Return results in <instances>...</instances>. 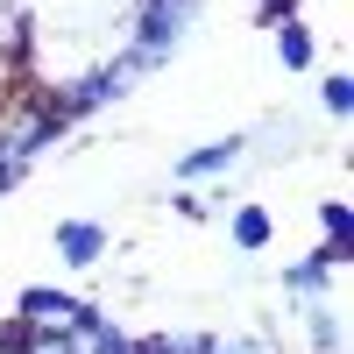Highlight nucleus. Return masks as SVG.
<instances>
[{
	"label": "nucleus",
	"mask_w": 354,
	"mask_h": 354,
	"mask_svg": "<svg viewBox=\"0 0 354 354\" xmlns=\"http://www.w3.org/2000/svg\"><path fill=\"white\" fill-rule=\"evenodd\" d=\"M319 106H326V121H347V113H354V78L326 71V78H319Z\"/></svg>",
	"instance_id": "obj_7"
},
{
	"label": "nucleus",
	"mask_w": 354,
	"mask_h": 354,
	"mask_svg": "<svg viewBox=\"0 0 354 354\" xmlns=\"http://www.w3.org/2000/svg\"><path fill=\"white\" fill-rule=\"evenodd\" d=\"M93 312L100 305H85V298H71V290H57V283H28L15 298V326L21 333H78Z\"/></svg>",
	"instance_id": "obj_1"
},
{
	"label": "nucleus",
	"mask_w": 354,
	"mask_h": 354,
	"mask_svg": "<svg viewBox=\"0 0 354 354\" xmlns=\"http://www.w3.org/2000/svg\"><path fill=\"white\" fill-rule=\"evenodd\" d=\"M50 248H57V262H64V270H100V262L113 255V227H106V220L71 213V220H57V227H50Z\"/></svg>",
	"instance_id": "obj_2"
},
{
	"label": "nucleus",
	"mask_w": 354,
	"mask_h": 354,
	"mask_svg": "<svg viewBox=\"0 0 354 354\" xmlns=\"http://www.w3.org/2000/svg\"><path fill=\"white\" fill-rule=\"evenodd\" d=\"M241 156H248V135H220V142H198V149H185L170 177H177V192H192V185H213V177H227Z\"/></svg>",
	"instance_id": "obj_3"
},
{
	"label": "nucleus",
	"mask_w": 354,
	"mask_h": 354,
	"mask_svg": "<svg viewBox=\"0 0 354 354\" xmlns=\"http://www.w3.org/2000/svg\"><path fill=\"white\" fill-rule=\"evenodd\" d=\"M305 0H255V28H283V21H298Z\"/></svg>",
	"instance_id": "obj_8"
},
{
	"label": "nucleus",
	"mask_w": 354,
	"mask_h": 354,
	"mask_svg": "<svg viewBox=\"0 0 354 354\" xmlns=\"http://www.w3.org/2000/svg\"><path fill=\"white\" fill-rule=\"evenodd\" d=\"M270 36H277V64H283V71H312V64H319V36H312L305 15L283 21V28H270Z\"/></svg>",
	"instance_id": "obj_6"
},
{
	"label": "nucleus",
	"mask_w": 354,
	"mask_h": 354,
	"mask_svg": "<svg viewBox=\"0 0 354 354\" xmlns=\"http://www.w3.org/2000/svg\"><path fill=\"white\" fill-rule=\"evenodd\" d=\"M170 213H177V220H185V227H198L205 213H213V205H205L198 192H177V198H170Z\"/></svg>",
	"instance_id": "obj_9"
},
{
	"label": "nucleus",
	"mask_w": 354,
	"mask_h": 354,
	"mask_svg": "<svg viewBox=\"0 0 354 354\" xmlns=\"http://www.w3.org/2000/svg\"><path fill=\"white\" fill-rule=\"evenodd\" d=\"M340 270H347L340 255H326V248H312L305 262H290V270H283L277 283H283V298H290V305L305 312V305H326V298H333V277H340Z\"/></svg>",
	"instance_id": "obj_4"
},
{
	"label": "nucleus",
	"mask_w": 354,
	"mask_h": 354,
	"mask_svg": "<svg viewBox=\"0 0 354 354\" xmlns=\"http://www.w3.org/2000/svg\"><path fill=\"white\" fill-rule=\"evenodd\" d=\"M227 241L241 248V255H262V248L277 241V213H270V205H255V198H241V205L227 213Z\"/></svg>",
	"instance_id": "obj_5"
}]
</instances>
